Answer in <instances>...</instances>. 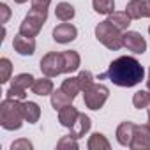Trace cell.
I'll return each mask as SVG.
<instances>
[{"label":"cell","mask_w":150,"mask_h":150,"mask_svg":"<svg viewBox=\"0 0 150 150\" xmlns=\"http://www.w3.org/2000/svg\"><path fill=\"white\" fill-rule=\"evenodd\" d=\"M122 41H124V48H127L129 51H132L136 55H141V53L146 51V41L138 32H129V30L124 32L122 34Z\"/></svg>","instance_id":"9"},{"label":"cell","mask_w":150,"mask_h":150,"mask_svg":"<svg viewBox=\"0 0 150 150\" xmlns=\"http://www.w3.org/2000/svg\"><path fill=\"white\" fill-rule=\"evenodd\" d=\"M14 2H16V4H25L27 0H14Z\"/></svg>","instance_id":"34"},{"label":"cell","mask_w":150,"mask_h":150,"mask_svg":"<svg viewBox=\"0 0 150 150\" xmlns=\"http://www.w3.org/2000/svg\"><path fill=\"white\" fill-rule=\"evenodd\" d=\"M146 88H148V92H150V69H148V80H146Z\"/></svg>","instance_id":"32"},{"label":"cell","mask_w":150,"mask_h":150,"mask_svg":"<svg viewBox=\"0 0 150 150\" xmlns=\"http://www.w3.org/2000/svg\"><path fill=\"white\" fill-rule=\"evenodd\" d=\"M46 18H48V9H34L32 7L30 13L25 16L23 23L20 25V34L28 35V37H35L41 32Z\"/></svg>","instance_id":"4"},{"label":"cell","mask_w":150,"mask_h":150,"mask_svg":"<svg viewBox=\"0 0 150 150\" xmlns=\"http://www.w3.org/2000/svg\"><path fill=\"white\" fill-rule=\"evenodd\" d=\"M148 124H150V108H148Z\"/></svg>","instance_id":"35"},{"label":"cell","mask_w":150,"mask_h":150,"mask_svg":"<svg viewBox=\"0 0 150 150\" xmlns=\"http://www.w3.org/2000/svg\"><path fill=\"white\" fill-rule=\"evenodd\" d=\"M92 6L97 14H111L115 9V0H92Z\"/></svg>","instance_id":"24"},{"label":"cell","mask_w":150,"mask_h":150,"mask_svg":"<svg viewBox=\"0 0 150 150\" xmlns=\"http://www.w3.org/2000/svg\"><path fill=\"white\" fill-rule=\"evenodd\" d=\"M41 71L44 76L48 78H55L58 74L65 72V60H64V53H46L41 58Z\"/></svg>","instance_id":"5"},{"label":"cell","mask_w":150,"mask_h":150,"mask_svg":"<svg viewBox=\"0 0 150 150\" xmlns=\"http://www.w3.org/2000/svg\"><path fill=\"white\" fill-rule=\"evenodd\" d=\"M132 150H150V124L146 125H136L134 136L129 145Z\"/></svg>","instance_id":"8"},{"label":"cell","mask_w":150,"mask_h":150,"mask_svg":"<svg viewBox=\"0 0 150 150\" xmlns=\"http://www.w3.org/2000/svg\"><path fill=\"white\" fill-rule=\"evenodd\" d=\"M110 96V88L106 85H101V83H94L92 87H88L85 92H83V101H85V106L90 108V110H99L104 106L106 99Z\"/></svg>","instance_id":"6"},{"label":"cell","mask_w":150,"mask_h":150,"mask_svg":"<svg viewBox=\"0 0 150 150\" xmlns=\"http://www.w3.org/2000/svg\"><path fill=\"white\" fill-rule=\"evenodd\" d=\"M25 120L23 103L20 99H6L0 104V125L7 131L20 129Z\"/></svg>","instance_id":"2"},{"label":"cell","mask_w":150,"mask_h":150,"mask_svg":"<svg viewBox=\"0 0 150 150\" xmlns=\"http://www.w3.org/2000/svg\"><path fill=\"white\" fill-rule=\"evenodd\" d=\"M74 99L72 97H69L62 88L60 90H57V92H53L51 94V106L57 110V111H60L62 108H65V106H69L71 103H72Z\"/></svg>","instance_id":"18"},{"label":"cell","mask_w":150,"mask_h":150,"mask_svg":"<svg viewBox=\"0 0 150 150\" xmlns=\"http://www.w3.org/2000/svg\"><path fill=\"white\" fill-rule=\"evenodd\" d=\"M78 81H80V87H81V92H85L88 87L94 85V76L90 71H81L78 74Z\"/></svg>","instance_id":"27"},{"label":"cell","mask_w":150,"mask_h":150,"mask_svg":"<svg viewBox=\"0 0 150 150\" xmlns=\"http://www.w3.org/2000/svg\"><path fill=\"white\" fill-rule=\"evenodd\" d=\"M132 104H134V108H138V110L148 108V106H150V92H146V90H138V92L134 94V97H132Z\"/></svg>","instance_id":"25"},{"label":"cell","mask_w":150,"mask_h":150,"mask_svg":"<svg viewBox=\"0 0 150 150\" xmlns=\"http://www.w3.org/2000/svg\"><path fill=\"white\" fill-rule=\"evenodd\" d=\"M21 148L32 150V143H30L28 139H18V141H14V143L11 145V150H21Z\"/></svg>","instance_id":"29"},{"label":"cell","mask_w":150,"mask_h":150,"mask_svg":"<svg viewBox=\"0 0 150 150\" xmlns=\"http://www.w3.org/2000/svg\"><path fill=\"white\" fill-rule=\"evenodd\" d=\"M32 92L35 96H51L53 94V81L46 76L41 80H35L32 85Z\"/></svg>","instance_id":"17"},{"label":"cell","mask_w":150,"mask_h":150,"mask_svg":"<svg viewBox=\"0 0 150 150\" xmlns=\"http://www.w3.org/2000/svg\"><path fill=\"white\" fill-rule=\"evenodd\" d=\"M13 64L9 58H0V83H7L11 80Z\"/></svg>","instance_id":"26"},{"label":"cell","mask_w":150,"mask_h":150,"mask_svg":"<svg viewBox=\"0 0 150 150\" xmlns=\"http://www.w3.org/2000/svg\"><path fill=\"white\" fill-rule=\"evenodd\" d=\"M64 60H65V72H74L81 64V58H80L78 51H72V50L64 51Z\"/></svg>","instance_id":"21"},{"label":"cell","mask_w":150,"mask_h":150,"mask_svg":"<svg viewBox=\"0 0 150 150\" xmlns=\"http://www.w3.org/2000/svg\"><path fill=\"white\" fill-rule=\"evenodd\" d=\"M51 4V0H32V7L34 9H48Z\"/></svg>","instance_id":"30"},{"label":"cell","mask_w":150,"mask_h":150,"mask_svg":"<svg viewBox=\"0 0 150 150\" xmlns=\"http://www.w3.org/2000/svg\"><path fill=\"white\" fill-rule=\"evenodd\" d=\"M0 11H2V23H7V20H9V16H11V9L6 6V4H0Z\"/></svg>","instance_id":"31"},{"label":"cell","mask_w":150,"mask_h":150,"mask_svg":"<svg viewBox=\"0 0 150 150\" xmlns=\"http://www.w3.org/2000/svg\"><path fill=\"white\" fill-rule=\"evenodd\" d=\"M108 21H110L113 27H117L120 32H125V30L129 28V25H131L132 20H131V16H129L125 11H124V13H115V11H113V13L110 14Z\"/></svg>","instance_id":"16"},{"label":"cell","mask_w":150,"mask_h":150,"mask_svg":"<svg viewBox=\"0 0 150 150\" xmlns=\"http://www.w3.org/2000/svg\"><path fill=\"white\" fill-rule=\"evenodd\" d=\"M34 81H35V78L32 74H18V76H14V80H13L9 90H7V97L23 101L27 97V90L32 88Z\"/></svg>","instance_id":"7"},{"label":"cell","mask_w":150,"mask_h":150,"mask_svg":"<svg viewBox=\"0 0 150 150\" xmlns=\"http://www.w3.org/2000/svg\"><path fill=\"white\" fill-rule=\"evenodd\" d=\"M23 111H25V120H27L28 124H35V122L39 120V117H41V108H39V104H35V103H32V101L23 103Z\"/></svg>","instance_id":"19"},{"label":"cell","mask_w":150,"mask_h":150,"mask_svg":"<svg viewBox=\"0 0 150 150\" xmlns=\"http://www.w3.org/2000/svg\"><path fill=\"white\" fill-rule=\"evenodd\" d=\"M57 148H60V150H64V148L78 150V141H76V138H74L72 134H69V136H64V138L57 143Z\"/></svg>","instance_id":"28"},{"label":"cell","mask_w":150,"mask_h":150,"mask_svg":"<svg viewBox=\"0 0 150 150\" xmlns=\"http://www.w3.org/2000/svg\"><path fill=\"white\" fill-rule=\"evenodd\" d=\"M125 13L131 16V20L148 18V6H146V0H131V2L125 6Z\"/></svg>","instance_id":"12"},{"label":"cell","mask_w":150,"mask_h":150,"mask_svg":"<svg viewBox=\"0 0 150 150\" xmlns=\"http://www.w3.org/2000/svg\"><path fill=\"white\" fill-rule=\"evenodd\" d=\"M76 35H78V30L71 23H60L58 27L53 28V39L60 44H67V42L74 41Z\"/></svg>","instance_id":"10"},{"label":"cell","mask_w":150,"mask_h":150,"mask_svg":"<svg viewBox=\"0 0 150 150\" xmlns=\"http://www.w3.org/2000/svg\"><path fill=\"white\" fill-rule=\"evenodd\" d=\"M146 6H148V18H150V0H146Z\"/></svg>","instance_id":"33"},{"label":"cell","mask_w":150,"mask_h":150,"mask_svg":"<svg viewBox=\"0 0 150 150\" xmlns=\"http://www.w3.org/2000/svg\"><path fill=\"white\" fill-rule=\"evenodd\" d=\"M145 76V69L141 67V64L132 58V57H118L115 58L108 71L104 74H99V80L108 78L111 80L117 87H134L138 85Z\"/></svg>","instance_id":"1"},{"label":"cell","mask_w":150,"mask_h":150,"mask_svg":"<svg viewBox=\"0 0 150 150\" xmlns=\"http://www.w3.org/2000/svg\"><path fill=\"white\" fill-rule=\"evenodd\" d=\"M96 37H97L99 42H103L108 50H113V51H117V50H120L124 46L122 32L117 27H113L108 20L96 27Z\"/></svg>","instance_id":"3"},{"label":"cell","mask_w":150,"mask_h":150,"mask_svg":"<svg viewBox=\"0 0 150 150\" xmlns=\"http://www.w3.org/2000/svg\"><path fill=\"white\" fill-rule=\"evenodd\" d=\"M110 146H111L110 141L101 132H94L90 136V139H88V148L90 150H110Z\"/></svg>","instance_id":"20"},{"label":"cell","mask_w":150,"mask_h":150,"mask_svg":"<svg viewBox=\"0 0 150 150\" xmlns=\"http://www.w3.org/2000/svg\"><path fill=\"white\" fill-rule=\"evenodd\" d=\"M55 14L60 21H71L74 18V7L67 2H60L57 4V9H55Z\"/></svg>","instance_id":"22"},{"label":"cell","mask_w":150,"mask_h":150,"mask_svg":"<svg viewBox=\"0 0 150 150\" xmlns=\"http://www.w3.org/2000/svg\"><path fill=\"white\" fill-rule=\"evenodd\" d=\"M78 117H80V111L74 108V106H65V108H62L60 111H58V122L64 125V127H67V129H71L72 125H74V122L78 120Z\"/></svg>","instance_id":"14"},{"label":"cell","mask_w":150,"mask_h":150,"mask_svg":"<svg viewBox=\"0 0 150 150\" xmlns=\"http://www.w3.org/2000/svg\"><path fill=\"white\" fill-rule=\"evenodd\" d=\"M13 46H14V50L20 55H34V51H35V41H34V37L23 35V34L14 35Z\"/></svg>","instance_id":"11"},{"label":"cell","mask_w":150,"mask_h":150,"mask_svg":"<svg viewBox=\"0 0 150 150\" xmlns=\"http://www.w3.org/2000/svg\"><path fill=\"white\" fill-rule=\"evenodd\" d=\"M148 34H150V27H148Z\"/></svg>","instance_id":"36"},{"label":"cell","mask_w":150,"mask_h":150,"mask_svg":"<svg viewBox=\"0 0 150 150\" xmlns=\"http://www.w3.org/2000/svg\"><path fill=\"white\" fill-rule=\"evenodd\" d=\"M69 97H76L80 92H81V87H80V81H78V76L76 78H67V80H64V83H62V87H60Z\"/></svg>","instance_id":"23"},{"label":"cell","mask_w":150,"mask_h":150,"mask_svg":"<svg viewBox=\"0 0 150 150\" xmlns=\"http://www.w3.org/2000/svg\"><path fill=\"white\" fill-rule=\"evenodd\" d=\"M134 124L132 122H122L118 127H117V141L122 145V146H129L131 141H132V136H134Z\"/></svg>","instance_id":"13"},{"label":"cell","mask_w":150,"mask_h":150,"mask_svg":"<svg viewBox=\"0 0 150 150\" xmlns=\"http://www.w3.org/2000/svg\"><path fill=\"white\" fill-rule=\"evenodd\" d=\"M90 125H92V122H90V118L85 115V113H80V117H78V120L74 122V125L71 127V134L74 136V138H83L88 131H90Z\"/></svg>","instance_id":"15"}]
</instances>
